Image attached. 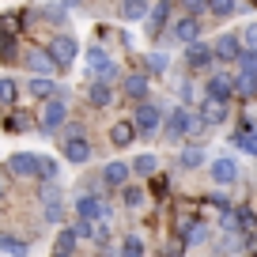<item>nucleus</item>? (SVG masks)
I'll list each match as a JSON object with an SVG mask.
<instances>
[{"mask_svg": "<svg viewBox=\"0 0 257 257\" xmlns=\"http://www.w3.org/2000/svg\"><path fill=\"white\" fill-rule=\"evenodd\" d=\"M46 53L53 57L57 68H72V61L80 57V42H76L72 34H57V38L46 46Z\"/></svg>", "mask_w": 257, "mask_h": 257, "instance_id": "obj_1", "label": "nucleus"}, {"mask_svg": "<svg viewBox=\"0 0 257 257\" xmlns=\"http://www.w3.org/2000/svg\"><path fill=\"white\" fill-rule=\"evenodd\" d=\"M201 125H204V121L193 117L189 110H174V113L167 117V125H163V137H167V140H182L185 133H197Z\"/></svg>", "mask_w": 257, "mask_h": 257, "instance_id": "obj_2", "label": "nucleus"}, {"mask_svg": "<svg viewBox=\"0 0 257 257\" xmlns=\"http://www.w3.org/2000/svg\"><path fill=\"white\" fill-rule=\"evenodd\" d=\"M64 121H68V106H64V98H49V102H42V133H57V128H64Z\"/></svg>", "mask_w": 257, "mask_h": 257, "instance_id": "obj_3", "label": "nucleus"}, {"mask_svg": "<svg viewBox=\"0 0 257 257\" xmlns=\"http://www.w3.org/2000/svg\"><path fill=\"white\" fill-rule=\"evenodd\" d=\"M76 212H80L83 223H106V216H110V204L87 193V197H80V201H76Z\"/></svg>", "mask_w": 257, "mask_h": 257, "instance_id": "obj_4", "label": "nucleus"}, {"mask_svg": "<svg viewBox=\"0 0 257 257\" xmlns=\"http://www.w3.org/2000/svg\"><path fill=\"white\" fill-rule=\"evenodd\" d=\"M159 117H163V110L155 102H140L137 113H133V125H137V133H155V128H159Z\"/></svg>", "mask_w": 257, "mask_h": 257, "instance_id": "obj_5", "label": "nucleus"}, {"mask_svg": "<svg viewBox=\"0 0 257 257\" xmlns=\"http://www.w3.org/2000/svg\"><path fill=\"white\" fill-rule=\"evenodd\" d=\"M23 61H27V68H31V72H34V80H49V76L57 72L53 57H49L46 49H31V53H27Z\"/></svg>", "mask_w": 257, "mask_h": 257, "instance_id": "obj_6", "label": "nucleus"}, {"mask_svg": "<svg viewBox=\"0 0 257 257\" xmlns=\"http://www.w3.org/2000/svg\"><path fill=\"white\" fill-rule=\"evenodd\" d=\"M4 167H8V174H12V178H31V174H38V155L19 152V155H12Z\"/></svg>", "mask_w": 257, "mask_h": 257, "instance_id": "obj_7", "label": "nucleus"}, {"mask_svg": "<svg viewBox=\"0 0 257 257\" xmlns=\"http://www.w3.org/2000/svg\"><path fill=\"white\" fill-rule=\"evenodd\" d=\"M185 61H189L193 72H201V68H208V64L216 61V49L204 46V42H197V46H185Z\"/></svg>", "mask_w": 257, "mask_h": 257, "instance_id": "obj_8", "label": "nucleus"}, {"mask_svg": "<svg viewBox=\"0 0 257 257\" xmlns=\"http://www.w3.org/2000/svg\"><path fill=\"white\" fill-rule=\"evenodd\" d=\"M61 152H64V159H68V163H87L91 159V144L83 137H64Z\"/></svg>", "mask_w": 257, "mask_h": 257, "instance_id": "obj_9", "label": "nucleus"}, {"mask_svg": "<svg viewBox=\"0 0 257 257\" xmlns=\"http://www.w3.org/2000/svg\"><path fill=\"white\" fill-rule=\"evenodd\" d=\"M231 95H234V76L216 72V76L208 80V98H219V102H227Z\"/></svg>", "mask_w": 257, "mask_h": 257, "instance_id": "obj_10", "label": "nucleus"}, {"mask_svg": "<svg viewBox=\"0 0 257 257\" xmlns=\"http://www.w3.org/2000/svg\"><path fill=\"white\" fill-rule=\"evenodd\" d=\"M87 64H91V72H95V76H102V83H110L113 76H117V68H113V61H110V57L102 53V49H91Z\"/></svg>", "mask_w": 257, "mask_h": 257, "instance_id": "obj_11", "label": "nucleus"}, {"mask_svg": "<svg viewBox=\"0 0 257 257\" xmlns=\"http://www.w3.org/2000/svg\"><path fill=\"white\" fill-rule=\"evenodd\" d=\"M197 117H201L204 125H219V121L227 117V102H219V98H204L201 110H197Z\"/></svg>", "mask_w": 257, "mask_h": 257, "instance_id": "obj_12", "label": "nucleus"}, {"mask_svg": "<svg viewBox=\"0 0 257 257\" xmlns=\"http://www.w3.org/2000/svg\"><path fill=\"white\" fill-rule=\"evenodd\" d=\"M212 49H216V57H223V61H238V57L246 53V49H242V42L234 38V34H219V42H216Z\"/></svg>", "mask_w": 257, "mask_h": 257, "instance_id": "obj_13", "label": "nucleus"}, {"mask_svg": "<svg viewBox=\"0 0 257 257\" xmlns=\"http://www.w3.org/2000/svg\"><path fill=\"white\" fill-rule=\"evenodd\" d=\"M128 174H133V167H125V163H106V167H102V182L117 185V189H125Z\"/></svg>", "mask_w": 257, "mask_h": 257, "instance_id": "obj_14", "label": "nucleus"}, {"mask_svg": "<svg viewBox=\"0 0 257 257\" xmlns=\"http://www.w3.org/2000/svg\"><path fill=\"white\" fill-rule=\"evenodd\" d=\"M212 178H216L219 185L238 182V163H234V159H216V163H212Z\"/></svg>", "mask_w": 257, "mask_h": 257, "instance_id": "obj_15", "label": "nucleus"}, {"mask_svg": "<svg viewBox=\"0 0 257 257\" xmlns=\"http://www.w3.org/2000/svg\"><path fill=\"white\" fill-rule=\"evenodd\" d=\"M42 208H46V219L49 223H61V216H64V208H61V193L49 185L46 193H42Z\"/></svg>", "mask_w": 257, "mask_h": 257, "instance_id": "obj_16", "label": "nucleus"}, {"mask_svg": "<svg viewBox=\"0 0 257 257\" xmlns=\"http://www.w3.org/2000/svg\"><path fill=\"white\" fill-rule=\"evenodd\" d=\"M197 34H201V23H197V19L185 16L182 23H174V38L185 42V46H197Z\"/></svg>", "mask_w": 257, "mask_h": 257, "instance_id": "obj_17", "label": "nucleus"}, {"mask_svg": "<svg viewBox=\"0 0 257 257\" xmlns=\"http://www.w3.org/2000/svg\"><path fill=\"white\" fill-rule=\"evenodd\" d=\"M125 95L128 98H137V106L140 102H148V76H140V72H133V76H125Z\"/></svg>", "mask_w": 257, "mask_h": 257, "instance_id": "obj_18", "label": "nucleus"}, {"mask_svg": "<svg viewBox=\"0 0 257 257\" xmlns=\"http://www.w3.org/2000/svg\"><path fill=\"white\" fill-rule=\"evenodd\" d=\"M133 137H137V125H133V121H117V125L110 128L113 148H128V144H133Z\"/></svg>", "mask_w": 257, "mask_h": 257, "instance_id": "obj_19", "label": "nucleus"}, {"mask_svg": "<svg viewBox=\"0 0 257 257\" xmlns=\"http://www.w3.org/2000/svg\"><path fill=\"white\" fill-rule=\"evenodd\" d=\"M72 249H76V231L68 227V231L57 234V242H53V257H72Z\"/></svg>", "mask_w": 257, "mask_h": 257, "instance_id": "obj_20", "label": "nucleus"}, {"mask_svg": "<svg viewBox=\"0 0 257 257\" xmlns=\"http://www.w3.org/2000/svg\"><path fill=\"white\" fill-rule=\"evenodd\" d=\"M133 174H144V178L159 174V159H155V155H137V159H133Z\"/></svg>", "mask_w": 257, "mask_h": 257, "instance_id": "obj_21", "label": "nucleus"}, {"mask_svg": "<svg viewBox=\"0 0 257 257\" xmlns=\"http://www.w3.org/2000/svg\"><path fill=\"white\" fill-rule=\"evenodd\" d=\"M0 253H8V257H27V242L12 238V234H0Z\"/></svg>", "mask_w": 257, "mask_h": 257, "instance_id": "obj_22", "label": "nucleus"}, {"mask_svg": "<svg viewBox=\"0 0 257 257\" xmlns=\"http://www.w3.org/2000/svg\"><path fill=\"white\" fill-rule=\"evenodd\" d=\"M117 12H121V19H133V23H137V19H144L152 8H148V4H140V0H128V4H121Z\"/></svg>", "mask_w": 257, "mask_h": 257, "instance_id": "obj_23", "label": "nucleus"}, {"mask_svg": "<svg viewBox=\"0 0 257 257\" xmlns=\"http://www.w3.org/2000/svg\"><path fill=\"white\" fill-rule=\"evenodd\" d=\"M27 87H31V95L46 98V102H49V98H57V83H53V80H31Z\"/></svg>", "mask_w": 257, "mask_h": 257, "instance_id": "obj_24", "label": "nucleus"}, {"mask_svg": "<svg viewBox=\"0 0 257 257\" xmlns=\"http://www.w3.org/2000/svg\"><path fill=\"white\" fill-rule=\"evenodd\" d=\"M87 98L95 106H110V98H113V91H110V83H91V91H87Z\"/></svg>", "mask_w": 257, "mask_h": 257, "instance_id": "obj_25", "label": "nucleus"}, {"mask_svg": "<svg viewBox=\"0 0 257 257\" xmlns=\"http://www.w3.org/2000/svg\"><path fill=\"white\" fill-rule=\"evenodd\" d=\"M204 238H208V227H204V223H189L185 234H182V242H189V246H201Z\"/></svg>", "mask_w": 257, "mask_h": 257, "instance_id": "obj_26", "label": "nucleus"}, {"mask_svg": "<svg viewBox=\"0 0 257 257\" xmlns=\"http://www.w3.org/2000/svg\"><path fill=\"white\" fill-rule=\"evenodd\" d=\"M208 12H212L216 19H231L234 12H238V4H231V0H212V4H208Z\"/></svg>", "mask_w": 257, "mask_h": 257, "instance_id": "obj_27", "label": "nucleus"}, {"mask_svg": "<svg viewBox=\"0 0 257 257\" xmlns=\"http://www.w3.org/2000/svg\"><path fill=\"white\" fill-rule=\"evenodd\" d=\"M27 117H31V113H8L4 128H8V133H27V128L34 125V121H27Z\"/></svg>", "mask_w": 257, "mask_h": 257, "instance_id": "obj_28", "label": "nucleus"}, {"mask_svg": "<svg viewBox=\"0 0 257 257\" xmlns=\"http://www.w3.org/2000/svg\"><path fill=\"white\" fill-rule=\"evenodd\" d=\"M121 257H144V242H140L137 234H128V238L121 242Z\"/></svg>", "mask_w": 257, "mask_h": 257, "instance_id": "obj_29", "label": "nucleus"}, {"mask_svg": "<svg viewBox=\"0 0 257 257\" xmlns=\"http://www.w3.org/2000/svg\"><path fill=\"white\" fill-rule=\"evenodd\" d=\"M167 68H170V57H167V53H148V72L163 76Z\"/></svg>", "mask_w": 257, "mask_h": 257, "instance_id": "obj_30", "label": "nucleus"}, {"mask_svg": "<svg viewBox=\"0 0 257 257\" xmlns=\"http://www.w3.org/2000/svg\"><path fill=\"white\" fill-rule=\"evenodd\" d=\"M257 91V76H234V95H253Z\"/></svg>", "mask_w": 257, "mask_h": 257, "instance_id": "obj_31", "label": "nucleus"}, {"mask_svg": "<svg viewBox=\"0 0 257 257\" xmlns=\"http://www.w3.org/2000/svg\"><path fill=\"white\" fill-rule=\"evenodd\" d=\"M204 163V148H197V144H189L182 152V167H201Z\"/></svg>", "mask_w": 257, "mask_h": 257, "instance_id": "obj_32", "label": "nucleus"}, {"mask_svg": "<svg viewBox=\"0 0 257 257\" xmlns=\"http://www.w3.org/2000/svg\"><path fill=\"white\" fill-rule=\"evenodd\" d=\"M121 201H125L128 208H140V204H144V189H137V185H125V189H121Z\"/></svg>", "mask_w": 257, "mask_h": 257, "instance_id": "obj_33", "label": "nucleus"}, {"mask_svg": "<svg viewBox=\"0 0 257 257\" xmlns=\"http://www.w3.org/2000/svg\"><path fill=\"white\" fill-rule=\"evenodd\" d=\"M167 16H170V4H155V8H152V27H148V31L155 34L163 23H167Z\"/></svg>", "mask_w": 257, "mask_h": 257, "instance_id": "obj_34", "label": "nucleus"}, {"mask_svg": "<svg viewBox=\"0 0 257 257\" xmlns=\"http://www.w3.org/2000/svg\"><path fill=\"white\" fill-rule=\"evenodd\" d=\"M234 219H238V227L246 234H253V227H257V216L253 212H246V208H234Z\"/></svg>", "mask_w": 257, "mask_h": 257, "instance_id": "obj_35", "label": "nucleus"}, {"mask_svg": "<svg viewBox=\"0 0 257 257\" xmlns=\"http://www.w3.org/2000/svg\"><path fill=\"white\" fill-rule=\"evenodd\" d=\"M234 144H238L246 155H257V133H238V137H234Z\"/></svg>", "mask_w": 257, "mask_h": 257, "instance_id": "obj_36", "label": "nucleus"}, {"mask_svg": "<svg viewBox=\"0 0 257 257\" xmlns=\"http://www.w3.org/2000/svg\"><path fill=\"white\" fill-rule=\"evenodd\" d=\"M87 234L98 242V246H106V242H110V227H106V223H87Z\"/></svg>", "mask_w": 257, "mask_h": 257, "instance_id": "obj_37", "label": "nucleus"}, {"mask_svg": "<svg viewBox=\"0 0 257 257\" xmlns=\"http://www.w3.org/2000/svg\"><path fill=\"white\" fill-rule=\"evenodd\" d=\"M238 72L242 76H257V53H242L238 57Z\"/></svg>", "mask_w": 257, "mask_h": 257, "instance_id": "obj_38", "label": "nucleus"}, {"mask_svg": "<svg viewBox=\"0 0 257 257\" xmlns=\"http://www.w3.org/2000/svg\"><path fill=\"white\" fill-rule=\"evenodd\" d=\"M242 46H246V53H257V23H249L242 31Z\"/></svg>", "mask_w": 257, "mask_h": 257, "instance_id": "obj_39", "label": "nucleus"}, {"mask_svg": "<svg viewBox=\"0 0 257 257\" xmlns=\"http://www.w3.org/2000/svg\"><path fill=\"white\" fill-rule=\"evenodd\" d=\"M42 16L53 19V23H61V19L68 16V8H64V4H46V8H42Z\"/></svg>", "mask_w": 257, "mask_h": 257, "instance_id": "obj_40", "label": "nucleus"}, {"mask_svg": "<svg viewBox=\"0 0 257 257\" xmlns=\"http://www.w3.org/2000/svg\"><path fill=\"white\" fill-rule=\"evenodd\" d=\"M38 174H46L49 182H53V178H57V163L53 159H38Z\"/></svg>", "mask_w": 257, "mask_h": 257, "instance_id": "obj_41", "label": "nucleus"}, {"mask_svg": "<svg viewBox=\"0 0 257 257\" xmlns=\"http://www.w3.org/2000/svg\"><path fill=\"white\" fill-rule=\"evenodd\" d=\"M16 83H12V80H4V87H0V102H12V98H16Z\"/></svg>", "mask_w": 257, "mask_h": 257, "instance_id": "obj_42", "label": "nucleus"}, {"mask_svg": "<svg viewBox=\"0 0 257 257\" xmlns=\"http://www.w3.org/2000/svg\"><path fill=\"white\" fill-rule=\"evenodd\" d=\"M185 12H189V19H197L201 12H208V4H201V0H189V4H185Z\"/></svg>", "mask_w": 257, "mask_h": 257, "instance_id": "obj_43", "label": "nucleus"}, {"mask_svg": "<svg viewBox=\"0 0 257 257\" xmlns=\"http://www.w3.org/2000/svg\"><path fill=\"white\" fill-rule=\"evenodd\" d=\"M0 53H4V61H12V57L19 53V49H16V38H12V42H0Z\"/></svg>", "mask_w": 257, "mask_h": 257, "instance_id": "obj_44", "label": "nucleus"}, {"mask_svg": "<svg viewBox=\"0 0 257 257\" xmlns=\"http://www.w3.org/2000/svg\"><path fill=\"white\" fill-rule=\"evenodd\" d=\"M246 253L257 257V234H249V238H246Z\"/></svg>", "mask_w": 257, "mask_h": 257, "instance_id": "obj_45", "label": "nucleus"}, {"mask_svg": "<svg viewBox=\"0 0 257 257\" xmlns=\"http://www.w3.org/2000/svg\"><path fill=\"white\" fill-rule=\"evenodd\" d=\"M0 87H4V80H0Z\"/></svg>", "mask_w": 257, "mask_h": 257, "instance_id": "obj_46", "label": "nucleus"}]
</instances>
